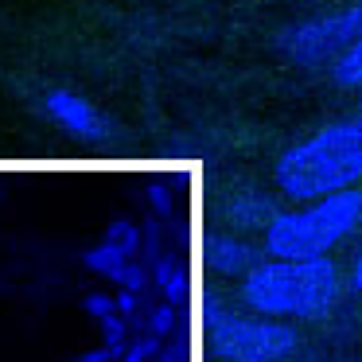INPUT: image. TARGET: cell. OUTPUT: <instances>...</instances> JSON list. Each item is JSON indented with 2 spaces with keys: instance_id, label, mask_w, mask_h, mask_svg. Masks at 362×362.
<instances>
[{
  "instance_id": "obj_22",
  "label": "cell",
  "mask_w": 362,
  "mask_h": 362,
  "mask_svg": "<svg viewBox=\"0 0 362 362\" xmlns=\"http://www.w3.org/2000/svg\"><path fill=\"white\" fill-rule=\"evenodd\" d=\"M148 362H152V358H148Z\"/></svg>"
},
{
  "instance_id": "obj_2",
  "label": "cell",
  "mask_w": 362,
  "mask_h": 362,
  "mask_svg": "<svg viewBox=\"0 0 362 362\" xmlns=\"http://www.w3.org/2000/svg\"><path fill=\"white\" fill-rule=\"evenodd\" d=\"M339 292H343V276L331 257H269L242 276L238 296L250 312L269 320H320L335 308Z\"/></svg>"
},
{
  "instance_id": "obj_8",
  "label": "cell",
  "mask_w": 362,
  "mask_h": 362,
  "mask_svg": "<svg viewBox=\"0 0 362 362\" xmlns=\"http://www.w3.org/2000/svg\"><path fill=\"white\" fill-rule=\"evenodd\" d=\"M222 214H226V222L234 230H265L276 211L265 195H257V191H238V195L226 199V211Z\"/></svg>"
},
{
  "instance_id": "obj_5",
  "label": "cell",
  "mask_w": 362,
  "mask_h": 362,
  "mask_svg": "<svg viewBox=\"0 0 362 362\" xmlns=\"http://www.w3.org/2000/svg\"><path fill=\"white\" fill-rule=\"evenodd\" d=\"M358 32H362V4H351V8H343V12L308 20V24L284 32L281 51L296 66H323V63L335 66V59L351 47Z\"/></svg>"
},
{
  "instance_id": "obj_4",
  "label": "cell",
  "mask_w": 362,
  "mask_h": 362,
  "mask_svg": "<svg viewBox=\"0 0 362 362\" xmlns=\"http://www.w3.org/2000/svg\"><path fill=\"white\" fill-rule=\"evenodd\" d=\"M206 346L218 362H284L296 351V327L269 315H242L218 304V296H206L203 304Z\"/></svg>"
},
{
  "instance_id": "obj_11",
  "label": "cell",
  "mask_w": 362,
  "mask_h": 362,
  "mask_svg": "<svg viewBox=\"0 0 362 362\" xmlns=\"http://www.w3.org/2000/svg\"><path fill=\"white\" fill-rule=\"evenodd\" d=\"M156 284L168 296V304H183V269L172 257H156Z\"/></svg>"
},
{
  "instance_id": "obj_13",
  "label": "cell",
  "mask_w": 362,
  "mask_h": 362,
  "mask_svg": "<svg viewBox=\"0 0 362 362\" xmlns=\"http://www.w3.org/2000/svg\"><path fill=\"white\" fill-rule=\"evenodd\" d=\"M105 242H117L121 250H125L129 257H133V253L141 250V230H136L133 222H125V218H121V222H113V226L105 230Z\"/></svg>"
},
{
  "instance_id": "obj_12",
  "label": "cell",
  "mask_w": 362,
  "mask_h": 362,
  "mask_svg": "<svg viewBox=\"0 0 362 362\" xmlns=\"http://www.w3.org/2000/svg\"><path fill=\"white\" fill-rule=\"evenodd\" d=\"M102 323V335H105V346L113 351V358H121L125 354V331H129V320L125 315H105V320H98Z\"/></svg>"
},
{
  "instance_id": "obj_10",
  "label": "cell",
  "mask_w": 362,
  "mask_h": 362,
  "mask_svg": "<svg viewBox=\"0 0 362 362\" xmlns=\"http://www.w3.org/2000/svg\"><path fill=\"white\" fill-rule=\"evenodd\" d=\"M331 74H335L339 86H362V32L354 35V43L343 51V55L335 59V66H331Z\"/></svg>"
},
{
  "instance_id": "obj_3",
  "label": "cell",
  "mask_w": 362,
  "mask_h": 362,
  "mask_svg": "<svg viewBox=\"0 0 362 362\" xmlns=\"http://www.w3.org/2000/svg\"><path fill=\"white\" fill-rule=\"evenodd\" d=\"M362 226V191L346 187L335 195L300 203L296 211H276L265 226V253L284 261L327 257Z\"/></svg>"
},
{
  "instance_id": "obj_7",
  "label": "cell",
  "mask_w": 362,
  "mask_h": 362,
  "mask_svg": "<svg viewBox=\"0 0 362 362\" xmlns=\"http://www.w3.org/2000/svg\"><path fill=\"white\" fill-rule=\"evenodd\" d=\"M203 257L218 276H245L257 265V250L234 234H211L203 245Z\"/></svg>"
},
{
  "instance_id": "obj_14",
  "label": "cell",
  "mask_w": 362,
  "mask_h": 362,
  "mask_svg": "<svg viewBox=\"0 0 362 362\" xmlns=\"http://www.w3.org/2000/svg\"><path fill=\"white\" fill-rule=\"evenodd\" d=\"M148 327H152V335H156V339L172 335V331H175V304H160V308H152Z\"/></svg>"
},
{
  "instance_id": "obj_6",
  "label": "cell",
  "mask_w": 362,
  "mask_h": 362,
  "mask_svg": "<svg viewBox=\"0 0 362 362\" xmlns=\"http://www.w3.org/2000/svg\"><path fill=\"white\" fill-rule=\"evenodd\" d=\"M47 117L55 121L59 129L74 136V141H86V144H105L113 136V125L86 102V98L71 94V90H51L47 102H43Z\"/></svg>"
},
{
  "instance_id": "obj_9",
  "label": "cell",
  "mask_w": 362,
  "mask_h": 362,
  "mask_svg": "<svg viewBox=\"0 0 362 362\" xmlns=\"http://www.w3.org/2000/svg\"><path fill=\"white\" fill-rule=\"evenodd\" d=\"M82 261H86V269H94V273L117 281L121 269H125V261H129V253L121 250L117 242H102V245H94V250H86V257H82Z\"/></svg>"
},
{
  "instance_id": "obj_20",
  "label": "cell",
  "mask_w": 362,
  "mask_h": 362,
  "mask_svg": "<svg viewBox=\"0 0 362 362\" xmlns=\"http://www.w3.org/2000/svg\"><path fill=\"white\" fill-rule=\"evenodd\" d=\"M351 288L362 292V245H358V253H354V261H351Z\"/></svg>"
},
{
  "instance_id": "obj_1",
  "label": "cell",
  "mask_w": 362,
  "mask_h": 362,
  "mask_svg": "<svg viewBox=\"0 0 362 362\" xmlns=\"http://www.w3.org/2000/svg\"><path fill=\"white\" fill-rule=\"evenodd\" d=\"M273 180L292 203H312L354 187L362 180V117L331 121L308 141L284 148L273 168Z\"/></svg>"
},
{
  "instance_id": "obj_21",
  "label": "cell",
  "mask_w": 362,
  "mask_h": 362,
  "mask_svg": "<svg viewBox=\"0 0 362 362\" xmlns=\"http://www.w3.org/2000/svg\"><path fill=\"white\" fill-rule=\"evenodd\" d=\"M110 358H113V351H110V346H98V351H86L78 362H110Z\"/></svg>"
},
{
  "instance_id": "obj_17",
  "label": "cell",
  "mask_w": 362,
  "mask_h": 362,
  "mask_svg": "<svg viewBox=\"0 0 362 362\" xmlns=\"http://www.w3.org/2000/svg\"><path fill=\"white\" fill-rule=\"evenodd\" d=\"M86 312L94 315V320H105V315H113L117 308H113L110 292H90V296H86Z\"/></svg>"
},
{
  "instance_id": "obj_18",
  "label": "cell",
  "mask_w": 362,
  "mask_h": 362,
  "mask_svg": "<svg viewBox=\"0 0 362 362\" xmlns=\"http://www.w3.org/2000/svg\"><path fill=\"white\" fill-rule=\"evenodd\" d=\"M136 304H141V292L117 288V296H113V308H117V315H125V320H133V315H136Z\"/></svg>"
},
{
  "instance_id": "obj_16",
  "label": "cell",
  "mask_w": 362,
  "mask_h": 362,
  "mask_svg": "<svg viewBox=\"0 0 362 362\" xmlns=\"http://www.w3.org/2000/svg\"><path fill=\"white\" fill-rule=\"evenodd\" d=\"M117 284H121V288H129V292H144V284H148V273H144L136 261H125V269H121Z\"/></svg>"
},
{
  "instance_id": "obj_19",
  "label": "cell",
  "mask_w": 362,
  "mask_h": 362,
  "mask_svg": "<svg viewBox=\"0 0 362 362\" xmlns=\"http://www.w3.org/2000/svg\"><path fill=\"white\" fill-rule=\"evenodd\" d=\"M148 203L156 206L160 214H168V211H172V191H168L164 183H152V187H148Z\"/></svg>"
},
{
  "instance_id": "obj_15",
  "label": "cell",
  "mask_w": 362,
  "mask_h": 362,
  "mask_svg": "<svg viewBox=\"0 0 362 362\" xmlns=\"http://www.w3.org/2000/svg\"><path fill=\"white\" fill-rule=\"evenodd\" d=\"M156 354H160V339L148 335V339H136V343L121 354V362H148V358H156Z\"/></svg>"
}]
</instances>
